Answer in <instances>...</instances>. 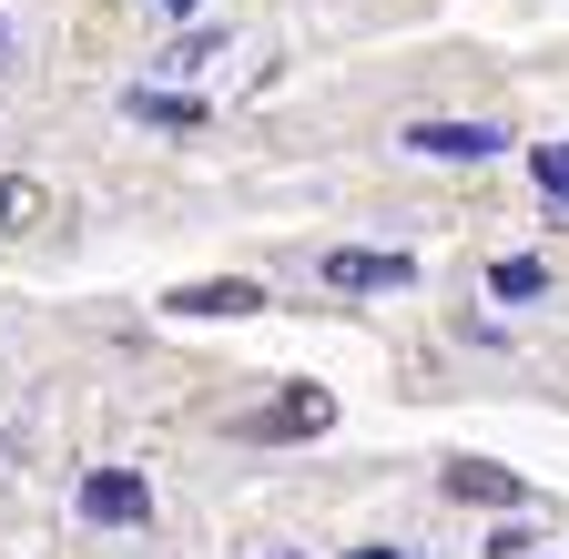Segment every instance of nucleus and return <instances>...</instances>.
I'll return each instance as SVG.
<instances>
[{
	"label": "nucleus",
	"mask_w": 569,
	"mask_h": 559,
	"mask_svg": "<svg viewBox=\"0 0 569 559\" xmlns=\"http://www.w3.org/2000/svg\"><path fill=\"white\" fill-rule=\"evenodd\" d=\"M488 296H498V306L549 296V264H539V254H498V264H488Z\"/></svg>",
	"instance_id": "obj_7"
},
{
	"label": "nucleus",
	"mask_w": 569,
	"mask_h": 559,
	"mask_svg": "<svg viewBox=\"0 0 569 559\" xmlns=\"http://www.w3.org/2000/svg\"><path fill=\"white\" fill-rule=\"evenodd\" d=\"M529 173H539V193L569 214V143H539V153H529Z\"/></svg>",
	"instance_id": "obj_9"
},
{
	"label": "nucleus",
	"mask_w": 569,
	"mask_h": 559,
	"mask_svg": "<svg viewBox=\"0 0 569 559\" xmlns=\"http://www.w3.org/2000/svg\"><path fill=\"white\" fill-rule=\"evenodd\" d=\"M0 214H11V234H31V224L51 214V193H41V183H11V193H0Z\"/></svg>",
	"instance_id": "obj_10"
},
{
	"label": "nucleus",
	"mask_w": 569,
	"mask_h": 559,
	"mask_svg": "<svg viewBox=\"0 0 569 559\" xmlns=\"http://www.w3.org/2000/svg\"><path fill=\"white\" fill-rule=\"evenodd\" d=\"M213 51H224V31H183L173 41V72H193V61H213Z\"/></svg>",
	"instance_id": "obj_11"
},
{
	"label": "nucleus",
	"mask_w": 569,
	"mask_h": 559,
	"mask_svg": "<svg viewBox=\"0 0 569 559\" xmlns=\"http://www.w3.org/2000/svg\"><path fill=\"white\" fill-rule=\"evenodd\" d=\"M71 499H82V519H92V529H142V519H153V488H142L132 468H92Z\"/></svg>",
	"instance_id": "obj_3"
},
{
	"label": "nucleus",
	"mask_w": 569,
	"mask_h": 559,
	"mask_svg": "<svg viewBox=\"0 0 569 559\" xmlns=\"http://www.w3.org/2000/svg\"><path fill=\"white\" fill-rule=\"evenodd\" d=\"M316 274H326L336 296H397V286H417V254H377V244H336V254H326Z\"/></svg>",
	"instance_id": "obj_2"
},
{
	"label": "nucleus",
	"mask_w": 569,
	"mask_h": 559,
	"mask_svg": "<svg viewBox=\"0 0 569 559\" xmlns=\"http://www.w3.org/2000/svg\"><path fill=\"white\" fill-rule=\"evenodd\" d=\"M438 478H448V499H468V509H529V488L509 468H488V458H448Z\"/></svg>",
	"instance_id": "obj_6"
},
{
	"label": "nucleus",
	"mask_w": 569,
	"mask_h": 559,
	"mask_svg": "<svg viewBox=\"0 0 569 559\" xmlns=\"http://www.w3.org/2000/svg\"><path fill=\"white\" fill-rule=\"evenodd\" d=\"M397 143L427 153V163H498V153H509V132H498V122H427V112H417Z\"/></svg>",
	"instance_id": "obj_1"
},
{
	"label": "nucleus",
	"mask_w": 569,
	"mask_h": 559,
	"mask_svg": "<svg viewBox=\"0 0 569 559\" xmlns=\"http://www.w3.org/2000/svg\"><path fill=\"white\" fill-rule=\"evenodd\" d=\"M356 559H397V549H356Z\"/></svg>",
	"instance_id": "obj_14"
},
{
	"label": "nucleus",
	"mask_w": 569,
	"mask_h": 559,
	"mask_svg": "<svg viewBox=\"0 0 569 559\" xmlns=\"http://www.w3.org/2000/svg\"><path fill=\"white\" fill-rule=\"evenodd\" d=\"M254 306H264L254 274H203V286H173L163 296V316H183V326H203V316H254Z\"/></svg>",
	"instance_id": "obj_4"
},
{
	"label": "nucleus",
	"mask_w": 569,
	"mask_h": 559,
	"mask_svg": "<svg viewBox=\"0 0 569 559\" xmlns=\"http://www.w3.org/2000/svg\"><path fill=\"white\" fill-rule=\"evenodd\" d=\"M336 428V397L326 387H284L264 417H254V438H326Z\"/></svg>",
	"instance_id": "obj_5"
},
{
	"label": "nucleus",
	"mask_w": 569,
	"mask_h": 559,
	"mask_svg": "<svg viewBox=\"0 0 569 559\" xmlns=\"http://www.w3.org/2000/svg\"><path fill=\"white\" fill-rule=\"evenodd\" d=\"M488 559H529V529H509V519H498V539H488Z\"/></svg>",
	"instance_id": "obj_12"
},
{
	"label": "nucleus",
	"mask_w": 569,
	"mask_h": 559,
	"mask_svg": "<svg viewBox=\"0 0 569 559\" xmlns=\"http://www.w3.org/2000/svg\"><path fill=\"white\" fill-rule=\"evenodd\" d=\"M122 112H132V122H163V132H193V122H203L193 92H122Z\"/></svg>",
	"instance_id": "obj_8"
},
{
	"label": "nucleus",
	"mask_w": 569,
	"mask_h": 559,
	"mask_svg": "<svg viewBox=\"0 0 569 559\" xmlns=\"http://www.w3.org/2000/svg\"><path fill=\"white\" fill-rule=\"evenodd\" d=\"M0 51H11V31H0Z\"/></svg>",
	"instance_id": "obj_15"
},
{
	"label": "nucleus",
	"mask_w": 569,
	"mask_h": 559,
	"mask_svg": "<svg viewBox=\"0 0 569 559\" xmlns=\"http://www.w3.org/2000/svg\"><path fill=\"white\" fill-rule=\"evenodd\" d=\"M163 11H173V21H183V11H193V0H163Z\"/></svg>",
	"instance_id": "obj_13"
}]
</instances>
